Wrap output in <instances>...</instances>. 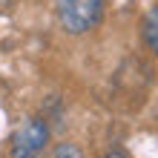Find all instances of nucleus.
<instances>
[{"instance_id": "3", "label": "nucleus", "mask_w": 158, "mask_h": 158, "mask_svg": "<svg viewBox=\"0 0 158 158\" xmlns=\"http://www.w3.org/2000/svg\"><path fill=\"white\" fill-rule=\"evenodd\" d=\"M144 43L158 55V6H152L144 17Z\"/></svg>"}, {"instance_id": "1", "label": "nucleus", "mask_w": 158, "mask_h": 158, "mask_svg": "<svg viewBox=\"0 0 158 158\" xmlns=\"http://www.w3.org/2000/svg\"><path fill=\"white\" fill-rule=\"evenodd\" d=\"M55 12L63 32L83 35L104 20V0H55Z\"/></svg>"}, {"instance_id": "5", "label": "nucleus", "mask_w": 158, "mask_h": 158, "mask_svg": "<svg viewBox=\"0 0 158 158\" xmlns=\"http://www.w3.org/2000/svg\"><path fill=\"white\" fill-rule=\"evenodd\" d=\"M104 158H127V155H124V152H118V150H112V152H106Z\"/></svg>"}, {"instance_id": "2", "label": "nucleus", "mask_w": 158, "mask_h": 158, "mask_svg": "<svg viewBox=\"0 0 158 158\" xmlns=\"http://www.w3.org/2000/svg\"><path fill=\"white\" fill-rule=\"evenodd\" d=\"M49 144V124L43 118H26L12 135V158H40Z\"/></svg>"}, {"instance_id": "4", "label": "nucleus", "mask_w": 158, "mask_h": 158, "mask_svg": "<svg viewBox=\"0 0 158 158\" xmlns=\"http://www.w3.org/2000/svg\"><path fill=\"white\" fill-rule=\"evenodd\" d=\"M52 158H83V152H81V147L63 141V144H58V147L52 150Z\"/></svg>"}]
</instances>
